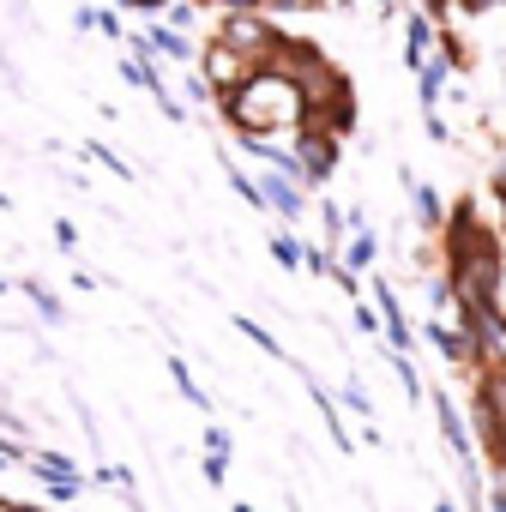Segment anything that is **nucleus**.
<instances>
[{
    "label": "nucleus",
    "mask_w": 506,
    "mask_h": 512,
    "mask_svg": "<svg viewBox=\"0 0 506 512\" xmlns=\"http://www.w3.org/2000/svg\"><path fill=\"white\" fill-rule=\"evenodd\" d=\"M229 121L247 133V139H266V133H290L308 103H302V85L290 73H241V85H229L223 97Z\"/></svg>",
    "instance_id": "f257e3e1"
},
{
    "label": "nucleus",
    "mask_w": 506,
    "mask_h": 512,
    "mask_svg": "<svg viewBox=\"0 0 506 512\" xmlns=\"http://www.w3.org/2000/svg\"><path fill=\"white\" fill-rule=\"evenodd\" d=\"M217 43H229L235 55H272V43H278V31L272 25H260V19H253V13H229V25H223V37Z\"/></svg>",
    "instance_id": "f03ea898"
},
{
    "label": "nucleus",
    "mask_w": 506,
    "mask_h": 512,
    "mask_svg": "<svg viewBox=\"0 0 506 512\" xmlns=\"http://www.w3.org/2000/svg\"><path fill=\"white\" fill-rule=\"evenodd\" d=\"M241 73H247V55H235L229 43H211V55H205V85H241Z\"/></svg>",
    "instance_id": "7ed1b4c3"
},
{
    "label": "nucleus",
    "mask_w": 506,
    "mask_h": 512,
    "mask_svg": "<svg viewBox=\"0 0 506 512\" xmlns=\"http://www.w3.org/2000/svg\"><path fill=\"white\" fill-rule=\"evenodd\" d=\"M332 163H338L332 133H302V157H296V169H308L314 181H326V175H332Z\"/></svg>",
    "instance_id": "20e7f679"
},
{
    "label": "nucleus",
    "mask_w": 506,
    "mask_h": 512,
    "mask_svg": "<svg viewBox=\"0 0 506 512\" xmlns=\"http://www.w3.org/2000/svg\"><path fill=\"white\" fill-rule=\"evenodd\" d=\"M260 199H266V205H278L284 217H296V211H302V193H296V187H290L284 175H266V187H260Z\"/></svg>",
    "instance_id": "39448f33"
},
{
    "label": "nucleus",
    "mask_w": 506,
    "mask_h": 512,
    "mask_svg": "<svg viewBox=\"0 0 506 512\" xmlns=\"http://www.w3.org/2000/svg\"><path fill=\"white\" fill-rule=\"evenodd\" d=\"M139 49H157V55H175V61H193V49H187V43H181L175 31H163V25H157V31H145V37H139Z\"/></svg>",
    "instance_id": "423d86ee"
},
{
    "label": "nucleus",
    "mask_w": 506,
    "mask_h": 512,
    "mask_svg": "<svg viewBox=\"0 0 506 512\" xmlns=\"http://www.w3.org/2000/svg\"><path fill=\"white\" fill-rule=\"evenodd\" d=\"M374 302H380V308H386V332H392V338H398V344H404V320H398V296H392V290H386V284H374Z\"/></svg>",
    "instance_id": "0eeeda50"
},
{
    "label": "nucleus",
    "mask_w": 506,
    "mask_h": 512,
    "mask_svg": "<svg viewBox=\"0 0 506 512\" xmlns=\"http://www.w3.org/2000/svg\"><path fill=\"white\" fill-rule=\"evenodd\" d=\"M37 476H43V482H73V464H67L61 452H43V458H37Z\"/></svg>",
    "instance_id": "6e6552de"
},
{
    "label": "nucleus",
    "mask_w": 506,
    "mask_h": 512,
    "mask_svg": "<svg viewBox=\"0 0 506 512\" xmlns=\"http://www.w3.org/2000/svg\"><path fill=\"white\" fill-rule=\"evenodd\" d=\"M440 85H446V61H434V67H422V103L434 109V97H440Z\"/></svg>",
    "instance_id": "1a4fd4ad"
},
{
    "label": "nucleus",
    "mask_w": 506,
    "mask_h": 512,
    "mask_svg": "<svg viewBox=\"0 0 506 512\" xmlns=\"http://www.w3.org/2000/svg\"><path fill=\"white\" fill-rule=\"evenodd\" d=\"M272 253H278V266H290V272L302 266V247H296L290 235H278V241H272Z\"/></svg>",
    "instance_id": "9d476101"
},
{
    "label": "nucleus",
    "mask_w": 506,
    "mask_h": 512,
    "mask_svg": "<svg viewBox=\"0 0 506 512\" xmlns=\"http://www.w3.org/2000/svg\"><path fill=\"white\" fill-rule=\"evenodd\" d=\"M169 374H175V386H181V392H187V398H193V404H199V410H205V392H199V386H193V374H187V368H181V362H175V368H169Z\"/></svg>",
    "instance_id": "9b49d317"
},
{
    "label": "nucleus",
    "mask_w": 506,
    "mask_h": 512,
    "mask_svg": "<svg viewBox=\"0 0 506 512\" xmlns=\"http://www.w3.org/2000/svg\"><path fill=\"white\" fill-rule=\"evenodd\" d=\"M422 49H428V25L416 19V25H410V61H422Z\"/></svg>",
    "instance_id": "f8f14e48"
},
{
    "label": "nucleus",
    "mask_w": 506,
    "mask_h": 512,
    "mask_svg": "<svg viewBox=\"0 0 506 512\" xmlns=\"http://www.w3.org/2000/svg\"><path fill=\"white\" fill-rule=\"evenodd\" d=\"M416 205H422V223H440V199L434 193H416Z\"/></svg>",
    "instance_id": "ddd939ff"
},
{
    "label": "nucleus",
    "mask_w": 506,
    "mask_h": 512,
    "mask_svg": "<svg viewBox=\"0 0 506 512\" xmlns=\"http://www.w3.org/2000/svg\"><path fill=\"white\" fill-rule=\"evenodd\" d=\"M368 260H374V241H368V235H362V241H356V247H350V266H368Z\"/></svg>",
    "instance_id": "4468645a"
},
{
    "label": "nucleus",
    "mask_w": 506,
    "mask_h": 512,
    "mask_svg": "<svg viewBox=\"0 0 506 512\" xmlns=\"http://www.w3.org/2000/svg\"><path fill=\"white\" fill-rule=\"evenodd\" d=\"M121 7H139V13H157V7H163V0H121Z\"/></svg>",
    "instance_id": "2eb2a0df"
},
{
    "label": "nucleus",
    "mask_w": 506,
    "mask_h": 512,
    "mask_svg": "<svg viewBox=\"0 0 506 512\" xmlns=\"http://www.w3.org/2000/svg\"><path fill=\"white\" fill-rule=\"evenodd\" d=\"M488 7H500V0H464V13H488Z\"/></svg>",
    "instance_id": "dca6fc26"
},
{
    "label": "nucleus",
    "mask_w": 506,
    "mask_h": 512,
    "mask_svg": "<svg viewBox=\"0 0 506 512\" xmlns=\"http://www.w3.org/2000/svg\"><path fill=\"white\" fill-rule=\"evenodd\" d=\"M7 464H13V452H7V446H0V470H7Z\"/></svg>",
    "instance_id": "f3484780"
},
{
    "label": "nucleus",
    "mask_w": 506,
    "mask_h": 512,
    "mask_svg": "<svg viewBox=\"0 0 506 512\" xmlns=\"http://www.w3.org/2000/svg\"><path fill=\"white\" fill-rule=\"evenodd\" d=\"M422 7H428V13H440V7H446V0H422Z\"/></svg>",
    "instance_id": "a211bd4d"
}]
</instances>
